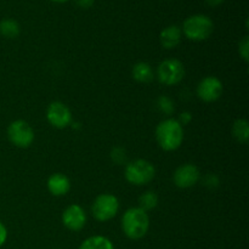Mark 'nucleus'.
I'll list each match as a JSON object with an SVG mask.
<instances>
[{
	"label": "nucleus",
	"mask_w": 249,
	"mask_h": 249,
	"mask_svg": "<svg viewBox=\"0 0 249 249\" xmlns=\"http://www.w3.org/2000/svg\"><path fill=\"white\" fill-rule=\"evenodd\" d=\"M156 168L150 160H134L131 162L126 163L125 169H124V178L129 184L134 186H143L147 185L155 179Z\"/></svg>",
	"instance_id": "obj_4"
},
{
	"label": "nucleus",
	"mask_w": 249,
	"mask_h": 249,
	"mask_svg": "<svg viewBox=\"0 0 249 249\" xmlns=\"http://www.w3.org/2000/svg\"><path fill=\"white\" fill-rule=\"evenodd\" d=\"M49 192L55 197H62L67 195L71 190V181L62 173H55L50 175L46 182Z\"/></svg>",
	"instance_id": "obj_12"
},
{
	"label": "nucleus",
	"mask_w": 249,
	"mask_h": 249,
	"mask_svg": "<svg viewBox=\"0 0 249 249\" xmlns=\"http://www.w3.org/2000/svg\"><path fill=\"white\" fill-rule=\"evenodd\" d=\"M181 28L175 24H172V26H168L160 32V45L163 46L167 50H172V49H175L181 41Z\"/></svg>",
	"instance_id": "obj_13"
},
{
	"label": "nucleus",
	"mask_w": 249,
	"mask_h": 249,
	"mask_svg": "<svg viewBox=\"0 0 249 249\" xmlns=\"http://www.w3.org/2000/svg\"><path fill=\"white\" fill-rule=\"evenodd\" d=\"M158 206V195L155 191H146L139 197V208L150 212Z\"/></svg>",
	"instance_id": "obj_18"
},
{
	"label": "nucleus",
	"mask_w": 249,
	"mask_h": 249,
	"mask_svg": "<svg viewBox=\"0 0 249 249\" xmlns=\"http://www.w3.org/2000/svg\"><path fill=\"white\" fill-rule=\"evenodd\" d=\"M158 146L167 152L178 150L184 141V126L175 118H167L156 128Z\"/></svg>",
	"instance_id": "obj_2"
},
{
	"label": "nucleus",
	"mask_w": 249,
	"mask_h": 249,
	"mask_svg": "<svg viewBox=\"0 0 249 249\" xmlns=\"http://www.w3.org/2000/svg\"><path fill=\"white\" fill-rule=\"evenodd\" d=\"M223 82L214 75L204 77L197 85V96L204 102H214L223 95Z\"/></svg>",
	"instance_id": "obj_9"
},
{
	"label": "nucleus",
	"mask_w": 249,
	"mask_h": 249,
	"mask_svg": "<svg viewBox=\"0 0 249 249\" xmlns=\"http://www.w3.org/2000/svg\"><path fill=\"white\" fill-rule=\"evenodd\" d=\"M62 224L67 230L78 232L83 230L87 225V213L84 208L79 204H71L63 211L62 213Z\"/></svg>",
	"instance_id": "obj_11"
},
{
	"label": "nucleus",
	"mask_w": 249,
	"mask_h": 249,
	"mask_svg": "<svg viewBox=\"0 0 249 249\" xmlns=\"http://www.w3.org/2000/svg\"><path fill=\"white\" fill-rule=\"evenodd\" d=\"M18 22L12 18H4L0 21V34L7 39H15L19 36Z\"/></svg>",
	"instance_id": "obj_16"
},
{
	"label": "nucleus",
	"mask_w": 249,
	"mask_h": 249,
	"mask_svg": "<svg viewBox=\"0 0 249 249\" xmlns=\"http://www.w3.org/2000/svg\"><path fill=\"white\" fill-rule=\"evenodd\" d=\"M131 74H133V78L136 82L142 83V84L152 82L153 78H155V73H153V70L150 63L142 62V61L134 65Z\"/></svg>",
	"instance_id": "obj_14"
},
{
	"label": "nucleus",
	"mask_w": 249,
	"mask_h": 249,
	"mask_svg": "<svg viewBox=\"0 0 249 249\" xmlns=\"http://www.w3.org/2000/svg\"><path fill=\"white\" fill-rule=\"evenodd\" d=\"M78 249H114V246L106 236L95 235L83 241Z\"/></svg>",
	"instance_id": "obj_15"
},
{
	"label": "nucleus",
	"mask_w": 249,
	"mask_h": 249,
	"mask_svg": "<svg viewBox=\"0 0 249 249\" xmlns=\"http://www.w3.org/2000/svg\"><path fill=\"white\" fill-rule=\"evenodd\" d=\"M119 211V201L114 195L101 194L95 198L91 206V214L100 223L112 220Z\"/></svg>",
	"instance_id": "obj_5"
},
{
	"label": "nucleus",
	"mask_w": 249,
	"mask_h": 249,
	"mask_svg": "<svg viewBox=\"0 0 249 249\" xmlns=\"http://www.w3.org/2000/svg\"><path fill=\"white\" fill-rule=\"evenodd\" d=\"M232 135L240 143H247L249 140V125L246 119H237L232 125Z\"/></svg>",
	"instance_id": "obj_17"
},
{
	"label": "nucleus",
	"mask_w": 249,
	"mask_h": 249,
	"mask_svg": "<svg viewBox=\"0 0 249 249\" xmlns=\"http://www.w3.org/2000/svg\"><path fill=\"white\" fill-rule=\"evenodd\" d=\"M7 229L6 226L4 225V223H1L0 221V247H2V246L5 245V242H6L7 240Z\"/></svg>",
	"instance_id": "obj_24"
},
{
	"label": "nucleus",
	"mask_w": 249,
	"mask_h": 249,
	"mask_svg": "<svg viewBox=\"0 0 249 249\" xmlns=\"http://www.w3.org/2000/svg\"><path fill=\"white\" fill-rule=\"evenodd\" d=\"M238 53H240L241 58H242L245 62L249 61V38L248 36H243L242 40L238 44Z\"/></svg>",
	"instance_id": "obj_21"
},
{
	"label": "nucleus",
	"mask_w": 249,
	"mask_h": 249,
	"mask_svg": "<svg viewBox=\"0 0 249 249\" xmlns=\"http://www.w3.org/2000/svg\"><path fill=\"white\" fill-rule=\"evenodd\" d=\"M6 134L10 142L18 148H28L36 139V134L31 124L22 119L11 122L7 126Z\"/></svg>",
	"instance_id": "obj_6"
},
{
	"label": "nucleus",
	"mask_w": 249,
	"mask_h": 249,
	"mask_svg": "<svg viewBox=\"0 0 249 249\" xmlns=\"http://www.w3.org/2000/svg\"><path fill=\"white\" fill-rule=\"evenodd\" d=\"M156 74L160 83L167 87H173L184 79L185 67L181 61L177 58H167L158 65Z\"/></svg>",
	"instance_id": "obj_7"
},
{
	"label": "nucleus",
	"mask_w": 249,
	"mask_h": 249,
	"mask_svg": "<svg viewBox=\"0 0 249 249\" xmlns=\"http://www.w3.org/2000/svg\"><path fill=\"white\" fill-rule=\"evenodd\" d=\"M214 23L206 15H192L182 23L181 33L192 41H203L212 36Z\"/></svg>",
	"instance_id": "obj_3"
},
{
	"label": "nucleus",
	"mask_w": 249,
	"mask_h": 249,
	"mask_svg": "<svg viewBox=\"0 0 249 249\" xmlns=\"http://www.w3.org/2000/svg\"><path fill=\"white\" fill-rule=\"evenodd\" d=\"M111 160L112 162L116 163L117 165L125 164L126 162V152L124 148L122 147H114L111 151Z\"/></svg>",
	"instance_id": "obj_20"
},
{
	"label": "nucleus",
	"mask_w": 249,
	"mask_h": 249,
	"mask_svg": "<svg viewBox=\"0 0 249 249\" xmlns=\"http://www.w3.org/2000/svg\"><path fill=\"white\" fill-rule=\"evenodd\" d=\"M49 124L56 129H65L72 123V112L61 101L51 102L46 109Z\"/></svg>",
	"instance_id": "obj_8"
},
{
	"label": "nucleus",
	"mask_w": 249,
	"mask_h": 249,
	"mask_svg": "<svg viewBox=\"0 0 249 249\" xmlns=\"http://www.w3.org/2000/svg\"><path fill=\"white\" fill-rule=\"evenodd\" d=\"M51 1H55V2H65V1H68V0H51Z\"/></svg>",
	"instance_id": "obj_27"
},
{
	"label": "nucleus",
	"mask_w": 249,
	"mask_h": 249,
	"mask_svg": "<svg viewBox=\"0 0 249 249\" xmlns=\"http://www.w3.org/2000/svg\"><path fill=\"white\" fill-rule=\"evenodd\" d=\"M203 182L207 187H209V189H213V187H216L219 185V179L216 175L208 174L206 178H204Z\"/></svg>",
	"instance_id": "obj_22"
},
{
	"label": "nucleus",
	"mask_w": 249,
	"mask_h": 249,
	"mask_svg": "<svg viewBox=\"0 0 249 249\" xmlns=\"http://www.w3.org/2000/svg\"><path fill=\"white\" fill-rule=\"evenodd\" d=\"M156 106H157L158 111L162 112L163 114H167V116H170L175 109L174 101L168 96L158 97L157 101H156Z\"/></svg>",
	"instance_id": "obj_19"
},
{
	"label": "nucleus",
	"mask_w": 249,
	"mask_h": 249,
	"mask_svg": "<svg viewBox=\"0 0 249 249\" xmlns=\"http://www.w3.org/2000/svg\"><path fill=\"white\" fill-rule=\"evenodd\" d=\"M75 4L82 9H89L94 4V0H75Z\"/></svg>",
	"instance_id": "obj_25"
},
{
	"label": "nucleus",
	"mask_w": 249,
	"mask_h": 249,
	"mask_svg": "<svg viewBox=\"0 0 249 249\" xmlns=\"http://www.w3.org/2000/svg\"><path fill=\"white\" fill-rule=\"evenodd\" d=\"M201 179L199 169L195 164L185 163L175 169L173 174V182L179 189H190L194 187Z\"/></svg>",
	"instance_id": "obj_10"
},
{
	"label": "nucleus",
	"mask_w": 249,
	"mask_h": 249,
	"mask_svg": "<svg viewBox=\"0 0 249 249\" xmlns=\"http://www.w3.org/2000/svg\"><path fill=\"white\" fill-rule=\"evenodd\" d=\"M223 1L224 0H206L209 6H219V5L223 4Z\"/></svg>",
	"instance_id": "obj_26"
},
{
	"label": "nucleus",
	"mask_w": 249,
	"mask_h": 249,
	"mask_svg": "<svg viewBox=\"0 0 249 249\" xmlns=\"http://www.w3.org/2000/svg\"><path fill=\"white\" fill-rule=\"evenodd\" d=\"M191 121H192V114L190 113V112H187V111L180 113L179 118H178V122H179V123L181 124L182 126L186 125V124H189Z\"/></svg>",
	"instance_id": "obj_23"
},
{
	"label": "nucleus",
	"mask_w": 249,
	"mask_h": 249,
	"mask_svg": "<svg viewBox=\"0 0 249 249\" xmlns=\"http://www.w3.org/2000/svg\"><path fill=\"white\" fill-rule=\"evenodd\" d=\"M122 231L129 240L138 241L146 236L150 229V216L147 212L133 207L124 212L122 216Z\"/></svg>",
	"instance_id": "obj_1"
}]
</instances>
